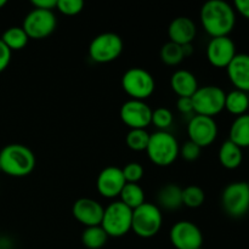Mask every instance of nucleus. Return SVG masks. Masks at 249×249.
<instances>
[{"mask_svg":"<svg viewBox=\"0 0 249 249\" xmlns=\"http://www.w3.org/2000/svg\"><path fill=\"white\" fill-rule=\"evenodd\" d=\"M204 31L212 36H229L236 24L235 9L224 0H208L199 12Z\"/></svg>","mask_w":249,"mask_h":249,"instance_id":"obj_1","label":"nucleus"},{"mask_svg":"<svg viewBox=\"0 0 249 249\" xmlns=\"http://www.w3.org/2000/svg\"><path fill=\"white\" fill-rule=\"evenodd\" d=\"M0 167L10 177H27L36 168V156L26 145L10 143L0 151Z\"/></svg>","mask_w":249,"mask_h":249,"instance_id":"obj_2","label":"nucleus"},{"mask_svg":"<svg viewBox=\"0 0 249 249\" xmlns=\"http://www.w3.org/2000/svg\"><path fill=\"white\" fill-rule=\"evenodd\" d=\"M179 152V142L173 134L162 130L150 134L146 153L153 164L158 167H168L177 160Z\"/></svg>","mask_w":249,"mask_h":249,"instance_id":"obj_3","label":"nucleus"},{"mask_svg":"<svg viewBox=\"0 0 249 249\" xmlns=\"http://www.w3.org/2000/svg\"><path fill=\"white\" fill-rule=\"evenodd\" d=\"M133 209L121 201H114L105 208L101 226L108 237H123L131 230Z\"/></svg>","mask_w":249,"mask_h":249,"instance_id":"obj_4","label":"nucleus"},{"mask_svg":"<svg viewBox=\"0 0 249 249\" xmlns=\"http://www.w3.org/2000/svg\"><path fill=\"white\" fill-rule=\"evenodd\" d=\"M163 214L157 204L145 202L133 211L131 230L141 238H151L160 232Z\"/></svg>","mask_w":249,"mask_h":249,"instance_id":"obj_5","label":"nucleus"},{"mask_svg":"<svg viewBox=\"0 0 249 249\" xmlns=\"http://www.w3.org/2000/svg\"><path fill=\"white\" fill-rule=\"evenodd\" d=\"M122 88L133 100L145 101L155 92L156 82L147 70L131 67L126 70L122 77Z\"/></svg>","mask_w":249,"mask_h":249,"instance_id":"obj_6","label":"nucleus"},{"mask_svg":"<svg viewBox=\"0 0 249 249\" xmlns=\"http://www.w3.org/2000/svg\"><path fill=\"white\" fill-rule=\"evenodd\" d=\"M225 91L216 85H204L198 88L191 97L195 114L213 118L225 109Z\"/></svg>","mask_w":249,"mask_h":249,"instance_id":"obj_7","label":"nucleus"},{"mask_svg":"<svg viewBox=\"0 0 249 249\" xmlns=\"http://www.w3.org/2000/svg\"><path fill=\"white\" fill-rule=\"evenodd\" d=\"M124 49L123 39L113 32H105L91 40L89 56L94 62L108 63L117 60Z\"/></svg>","mask_w":249,"mask_h":249,"instance_id":"obj_8","label":"nucleus"},{"mask_svg":"<svg viewBox=\"0 0 249 249\" xmlns=\"http://www.w3.org/2000/svg\"><path fill=\"white\" fill-rule=\"evenodd\" d=\"M57 26V17L51 10L34 7L26 15L22 28L29 39H44L53 34Z\"/></svg>","mask_w":249,"mask_h":249,"instance_id":"obj_9","label":"nucleus"},{"mask_svg":"<svg viewBox=\"0 0 249 249\" xmlns=\"http://www.w3.org/2000/svg\"><path fill=\"white\" fill-rule=\"evenodd\" d=\"M221 206L225 213L232 218H241L249 211V190L245 181L229 184L221 194Z\"/></svg>","mask_w":249,"mask_h":249,"instance_id":"obj_10","label":"nucleus"},{"mask_svg":"<svg viewBox=\"0 0 249 249\" xmlns=\"http://www.w3.org/2000/svg\"><path fill=\"white\" fill-rule=\"evenodd\" d=\"M189 140L203 148L212 145L218 136V124L214 118L194 114L187 123Z\"/></svg>","mask_w":249,"mask_h":249,"instance_id":"obj_11","label":"nucleus"},{"mask_svg":"<svg viewBox=\"0 0 249 249\" xmlns=\"http://www.w3.org/2000/svg\"><path fill=\"white\" fill-rule=\"evenodd\" d=\"M169 238L177 249H197L203 245V233L201 229L189 220L175 223L170 229Z\"/></svg>","mask_w":249,"mask_h":249,"instance_id":"obj_12","label":"nucleus"},{"mask_svg":"<svg viewBox=\"0 0 249 249\" xmlns=\"http://www.w3.org/2000/svg\"><path fill=\"white\" fill-rule=\"evenodd\" d=\"M153 109L141 100H128L119 111L122 122L130 129H146L151 124Z\"/></svg>","mask_w":249,"mask_h":249,"instance_id":"obj_13","label":"nucleus"},{"mask_svg":"<svg viewBox=\"0 0 249 249\" xmlns=\"http://www.w3.org/2000/svg\"><path fill=\"white\" fill-rule=\"evenodd\" d=\"M207 58L216 68H226L236 56V45L230 36L212 38L207 45Z\"/></svg>","mask_w":249,"mask_h":249,"instance_id":"obj_14","label":"nucleus"},{"mask_svg":"<svg viewBox=\"0 0 249 249\" xmlns=\"http://www.w3.org/2000/svg\"><path fill=\"white\" fill-rule=\"evenodd\" d=\"M125 184L126 181L124 179L122 168L114 165L104 168L96 179V189L99 194L105 198L109 199L119 197Z\"/></svg>","mask_w":249,"mask_h":249,"instance_id":"obj_15","label":"nucleus"},{"mask_svg":"<svg viewBox=\"0 0 249 249\" xmlns=\"http://www.w3.org/2000/svg\"><path fill=\"white\" fill-rule=\"evenodd\" d=\"M105 207L92 198H79L73 203L72 214L77 221L85 228L101 225Z\"/></svg>","mask_w":249,"mask_h":249,"instance_id":"obj_16","label":"nucleus"},{"mask_svg":"<svg viewBox=\"0 0 249 249\" xmlns=\"http://www.w3.org/2000/svg\"><path fill=\"white\" fill-rule=\"evenodd\" d=\"M197 34V28L195 22L190 17L179 16L173 19L168 27V36L169 41L178 45H187L192 44Z\"/></svg>","mask_w":249,"mask_h":249,"instance_id":"obj_17","label":"nucleus"},{"mask_svg":"<svg viewBox=\"0 0 249 249\" xmlns=\"http://www.w3.org/2000/svg\"><path fill=\"white\" fill-rule=\"evenodd\" d=\"M228 75L233 87L241 91L249 92V55L236 53L230 65L226 67Z\"/></svg>","mask_w":249,"mask_h":249,"instance_id":"obj_18","label":"nucleus"},{"mask_svg":"<svg viewBox=\"0 0 249 249\" xmlns=\"http://www.w3.org/2000/svg\"><path fill=\"white\" fill-rule=\"evenodd\" d=\"M170 87L179 97H192L199 88L196 75L189 70L175 71L170 77Z\"/></svg>","mask_w":249,"mask_h":249,"instance_id":"obj_19","label":"nucleus"},{"mask_svg":"<svg viewBox=\"0 0 249 249\" xmlns=\"http://www.w3.org/2000/svg\"><path fill=\"white\" fill-rule=\"evenodd\" d=\"M157 203L160 208L177 211L182 206V189L177 184L164 185L157 194Z\"/></svg>","mask_w":249,"mask_h":249,"instance_id":"obj_20","label":"nucleus"},{"mask_svg":"<svg viewBox=\"0 0 249 249\" xmlns=\"http://www.w3.org/2000/svg\"><path fill=\"white\" fill-rule=\"evenodd\" d=\"M243 160L242 148L230 140H226L219 150V162L226 169H237Z\"/></svg>","mask_w":249,"mask_h":249,"instance_id":"obj_21","label":"nucleus"},{"mask_svg":"<svg viewBox=\"0 0 249 249\" xmlns=\"http://www.w3.org/2000/svg\"><path fill=\"white\" fill-rule=\"evenodd\" d=\"M230 139L238 147H249V114L236 117L230 128Z\"/></svg>","mask_w":249,"mask_h":249,"instance_id":"obj_22","label":"nucleus"},{"mask_svg":"<svg viewBox=\"0 0 249 249\" xmlns=\"http://www.w3.org/2000/svg\"><path fill=\"white\" fill-rule=\"evenodd\" d=\"M249 108V97L248 94L241 90H232L225 97V109H228L231 114L235 116H242L247 113Z\"/></svg>","mask_w":249,"mask_h":249,"instance_id":"obj_23","label":"nucleus"},{"mask_svg":"<svg viewBox=\"0 0 249 249\" xmlns=\"http://www.w3.org/2000/svg\"><path fill=\"white\" fill-rule=\"evenodd\" d=\"M119 197H121L119 201L123 202L125 206H128L133 211L145 203V191L139 184L126 182Z\"/></svg>","mask_w":249,"mask_h":249,"instance_id":"obj_24","label":"nucleus"},{"mask_svg":"<svg viewBox=\"0 0 249 249\" xmlns=\"http://www.w3.org/2000/svg\"><path fill=\"white\" fill-rule=\"evenodd\" d=\"M0 40H1L2 43L10 49V50L14 51V50H22V49L28 44L29 38L22 27L14 26L7 28L6 31L2 33V36Z\"/></svg>","mask_w":249,"mask_h":249,"instance_id":"obj_25","label":"nucleus"},{"mask_svg":"<svg viewBox=\"0 0 249 249\" xmlns=\"http://www.w3.org/2000/svg\"><path fill=\"white\" fill-rule=\"evenodd\" d=\"M108 240V235L105 232L101 225L85 228L82 233L83 245L89 249H100L104 247Z\"/></svg>","mask_w":249,"mask_h":249,"instance_id":"obj_26","label":"nucleus"},{"mask_svg":"<svg viewBox=\"0 0 249 249\" xmlns=\"http://www.w3.org/2000/svg\"><path fill=\"white\" fill-rule=\"evenodd\" d=\"M160 57L165 65L168 66H177L185 58L184 50H182L181 45L168 41L164 45L160 48Z\"/></svg>","mask_w":249,"mask_h":249,"instance_id":"obj_27","label":"nucleus"},{"mask_svg":"<svg viewBox=\"0 0 249 249\" xmlns=\"http://www.w3.org/2000/svg\"><path fill=\"white\" fill-rule=\"evenodd\" d=\"M204 199L206 194L197 185H189L182 189V206L187 208H199L204 203Z\"/></svg>","mask_w":249,"mask_h":249,"instance_id":"obj_28","label":"nucleus"},{"mask_svg":"<svg viewBox=\"0 0 249 249\" xmlns=\"http://www.w3.org/2000/svg\"><path fill=\"white\" fill-rule=\"evenodd\" d=\"M150 141V134L146 129H130L126 134L125 142L130 150L140 152V151H146Z\"/></svg>","mask_w":249,"mask_h":249,"instance_id":"obj_29","label":"nucleus"},{"mask_svg":"<svg viewBox=\"0 0 249 249\" xmlns=\"http://www.w3.org/2000/svg\"><path fill=\"white\" fill-rule=\"evenodd\" d=\"M173 121H174L173 112L167 107H158L152 111L151 124H153L158 130L167 131V129L173 124Z\"/></svg>","mask_w":249,"mask_h":249,"instance_id":"obj_30","label":"nucleus"},{"mask_svg":"<svg viewBox=\"0 0 249 249\" xmlns=\"http://www.w3.org/2000/svg\"><path fill=\"white\" fill-rule=\"evenodd\" d=\"M122 172H123L124 179L126 182H131V184H138L143 177V167L138 162H130L128 164L124 165V168H122Z\"/></svg>","mask_w":249,"mask_h":249,"instance_id":"obj_31","label":"nucleus"},{"mask_svg":"<svg viewBox=\"0 0 249 249\" xmlns=\"http://www.w3.org/2000/svg\"><path fill=\"white\" fill-rule=\"evenodd\" d=\"M56 9L63 15L74 16L84 9V1L83 0H57Z\"/></svg>","mask_w":249,"mask_h":249,"instance_id":"obj_32","label":"nucleus"},{"mask_svg":"<svg viewBox=\"0 0 249 249\" xmlns=\"http://www.w3.org/2000/svg\"><path fill=\"white\" fill-rule=\"evenodd\" d=\"M201 151L202 148L198 145H196V143L189 140L180 147L179 155H181V157L185 160L192 162V160H196L201 156Z\"/></svg>","mask_w":249,"mask_h":249,"instance_id":"obj_33","label":"nucleus"},{"mask_svg":"<svg viewBox=\"0 0 249 249\" xmlns=\"http://www.w3.org/2000/svg\"><path fill=\"white\" fill-rule=\"evenodd\" d=\"M12 51L0 40V73L7 68L11 61Z\"/></svg>","mask_w":249,"mask_h":249,"instance_id":"obj_34","label":"nucleus"},{"mask_svg":"<svg viewBox=\"0 0 249 249\" xmlns=\"http://www.w3.org/2000/svg\"><path fill=\"white\" fill-rule=\"evenodd\" d=\"M177 108L182 114L195 113L191 97H179L177 101Z\"/></svg>","mask_w":249,"mask_h":249,"instance_id":"obj_35","label":"nucleus"},{"mask_svg":"<svg viewBox=\"0 0 249 249\" xmlns=\"http://www.w3.org/2000/svg\"><path fill=\"white\" fill-rule=\"evenodd\" d=\"M56 4H57V0H32V5H33L36 9H41V10H51L56 9Z\"/></svg>","mask_w":249,"mask_h":249,"instance_id":"obj_36","label":"nucleus"},{"mask_svg":"<svg viewBox=\"0 0 249 249\" xmlns=\"http://www.w3.org/2000/svg\"><path fill=\"white\" fill-rule=\"evenodd\" d=\"M233 6H235L236 11H238L243 17L249 19V0H235Z\"/></svg>","mask_w":249,"mask_h":249,"instance_id":"obj_37","label":"nucleus"},{"mask_svg":"<svg viewBox=\"0 0 249 249\" xmlns=\"http://www.w3.org/2000/svg\"><path fill=\"white\" fill-rule=\"evenodd\" d=\"M182 50H184L185 57H187V56H190L191 53H194V46H192V44H187V45L182 46Z\"/></svg>","mask_w":249,"mask_h":249,"instance_id":"obj_38","label":"nucleus"},{"mask_svg":"<svg viewBox=\"0 0 249 249\" xmlns=\"http://www.w3.org/2000/svg\"><path fill=\"white\" fill-rule=\"evenodd\" d=\"M6 0H0V9H1V7H4L5 5H6Z\"/></svg>","mask_w":249,"mask_h":249,"instance_id":"obj_39","label":"nucleus"},{"mask_svg":"<svg viewBox=\"0 0 249 249\" xmlns=\"http://www.w3.org/2000/svg\"><path fill=\"white\" fill-rule=\"evenodd\" d=\"M0 173H1V167H0Z\"/></svg>","mask_w":249,"mask_h":249,"instance_id":"obj_40","label":"nucleus"},{"mask_svg":"<svg viewBox=\"0 0 249 249\" xmlns=\"http://www.w3.org/2000/svg\"><path fill=\"white\" fill-rule=\"evenodd\" d=\"M247 184H248V190H249V182H247Z\"/></svg>","mask_w":249,"mask_h":249,"instance_id":"obj_41","label":"nucleus"},{"mask_svg":"<svg viewBox=\"0 0 249 249\" xmlns=\"http://www.w3.org/2000/svg\"><path fill=\"white\" fill-rule=\"evenodd\" d=\"M197 249H203V248H202V247H201V248H197Z\"/></svg>","mask_w":249,"mask_h":249,"instance_id":"obj_42","label":"nucleus"}]
</instances>
